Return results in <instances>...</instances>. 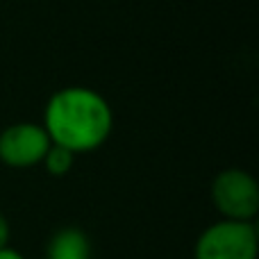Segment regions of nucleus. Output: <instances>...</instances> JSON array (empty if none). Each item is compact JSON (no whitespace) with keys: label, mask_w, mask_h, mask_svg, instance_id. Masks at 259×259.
<instances>
[{"label":"nucleus","mask_w":259,"mask_h":259,"mask_svg":"<svg viewBox=\"0 0 259 259\" xmlns=\"http://www.w3.org/2000/svg\"><path fill=\"white\" fill-rule=\"evenodd\" d=\"M0 259H25V257H23L18 250H14V248L5 246V248H0Z\"/></svg>","instance_id":"nucleus-8"},{"label":"nucleus","mask_w":259,"mask_h":259,"mask_svg":"<svg viewBox=\"0 0 259 259\" xmlns=\"http://www.w3.org/2000/svg\"><path fill=\"white\" fill-rule=\"evenodd\" d=\"M46 259H91V241L80 228H62L53 234Z\"/></svg>","instance_id":"nucleus-5"},{"label":"nucleus","mask_w":259,"mask_h":259,"mask_svg":"<svg viewBox=\"0 0 259 259\" xmlns=\"http://www.w3.org/2000/svg\"><path fill=\"white\" fill-rule=\"evenodd\" d=\"M9 243V221L5 214H0V248Z\"/></svg>","instance_id":"nucleus-7"},{"label":"nucleus","mask_w":259,"mask_h":259,"mask_svg":"<svg viewBox=\"0 0 259 259\" xmlns=\"http://www.w3.org/2000/svg\"><path fill=\"white\" fill-rule=\"evenodd\" d=\"M73 159H75V155H73L71 150H66V148L55 146L53 143V146L48 148V152H46V157H44L41 164L48 168L50 175H66L73 166Z\"/></svg>","instance_id":"nucleus-6"},{"label":"nucleus","mask_w":259,"mask_h":259,"mask_svg":"<svg viewBox=\"0 0 259 259\" xmlns=\"http://www.w3.org/2000/svg\"><path fill=\"white\" fill-rule=\"evenodd\" d=\"M44 127L55 146L73 155L98 150L114 127L109 103L89 87H64L46 103Z\"/></svg>","instance_id":"nucleus-1"},{"label":"nucleus","mask_w":259,"mask_h":259,"mask_svg":"<svg viewBox=\"0 0 259 259\" xmlns=\"http://www.w3.org/2000/svg\"><path fill=\"white\" fill-rule=\"evenodd\" d=\"M53 146L48 132L39 123H14L0 132V161L9 168H32L41 164Z\"/></svg>","instance_id":"nucleus-4"},{"label":"nucleus","mask_w":259,"mask_h":259,"mask_svg":"<svg viewBox=\"0 0 259 259\" xmlns=\"http://www.w3.org/2000/svg\"><path fill=\"white\" fill-rule=\"evenodd\" d=\"M214 207L228 221H252L259 211V184L241 168H228L211 182Z\"/></svg>","instance_id":"nucleus-3"},{"label":"nucleus","mask_w":259,"mask_h":259,"mask_svg":"<svg viewBox=\"0 0 259 259\" xmlns=\"http://www.w3.org/2000/svg\"><path fill=\"white\" fill-rule=\"evenodd\" d=\"M259 234L252 221H219L198 237L196 259H257Z\"/></svg>","instance_id":"nucleus-2"}]
</instances>
